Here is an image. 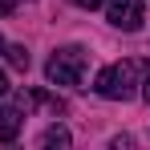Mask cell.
I'll return each mask as SVG.
<instances>
[{"instance_id":"cell-1","label":"cell","mask_w":150,"mask_h":150,"mask_svg":"<svg viewBox=\"0 0 150 150\" xmlns=\"http://www.w3.org/2000/svg\"><path fill=\"white\" fill-rule=\"evenodd\" d=\"M150 73V61H142V57H126V61H118V65H105L98 73V81H93V89H98L101 98L110 101H126L138 93V85H142V77Z\"/></svg>"},{"instance_id":"cell-2","label":"cell","mask_w":150,"mask_h":150,"mask_svg":"<svg viewBox=\"0 0 150 150\" xmlns=\"http://www.w3.org/2000/svg\"><path fill=\"white\" fill-rule=\"evenodd\" d=\"M81 73H85V49H77V45L57 49L45 65V77L53 85H81Z\"/></svg>"},{"instance_id":"cell-3","label":"cell","mask_w":150,"mask_h":150,"mask_svg":"<svg viewBox=\"0 0 150 150\" xmlns=\"http://www.w3.org/2000/svg\"><path fill=\"white\" fill-rule=\"evenodd\" d=\"M105 21L122 33H138L142 28V0H105Z\"/></svg>"},{"instance_id":"cell-4","label":"cell","mask_w":150,"mask_h":150,"mask_svg":"<svg viewBox=\"0 0 150 150\" xmlns=\"http://www.w3.org/2000/svg\"><path fill=\"white\" fill-rule=\"evenodd\" d=\"M33 105L28 101V93L25 98H16L8 110H0V142H16V134H21V118H25V110Z\"/></svg>"},{"instance_id":"cell-5","label":"cell","mask_w":150,"mask_h":150,"mask_svg":"<svg viewBox=\"0 0 150 150\" xmlns=\"http://www.w3.org/2000/svg\"><path fill=\"white\" fill-rule=\"evenodd\" d=\"M28 101H33V105H45L49 114H65V101L53 98V93H45V89H33V93H28Z\"/></svg>"},{"instance_id":"cell-6","label":"cell","mask_w":150,"mask_h":150,"mask_svg":"<svg viewBox=\"0 0 150 150\" xmlns=\"http://www.w3.org/2000/svg\"><path fill=\"white\" fill-rule=\"evenodd\" d=\"M41 146H57V150H61V146H69V130H65V126H49V130H45V134H41Z\"/></svg>"},{"instance_id":"cell-7","label":"cell","mask_w":150,"mask_h":150,"mask_svg":"<svg viewBox=\"0 0 150 150\" xmlns=\"http://www.w3.org/2000/svg\"><path fill=\"white\" fill-rule=\"evenodd\" d=\"M4 53H8V61H12L16 69H28V49H25V45H8Z\"/></svg>"},{"instance_id":"cell-8","label":"cell","mask_w":150,"mask_h":150,"mask_svg":"<svg viewBox=\"0 0 150 150\" xmlns=\"http://www.w3.org/2000/svg\"><path fill=\"white\" fill-rule=\"evenodd\" d=\"M16 12V0H0V16H12Z\"/></svg>"},{"instance_id":"cell-9","label":"cell","mask_w":150,"mask_h":150,"mask_svg":"<svg viewBox=\"0 0 150 150\" xmlns=\"http://www.w3.org/2000/svg\"><path fill=\"white\" fill-rule=\"evenodd\" d=\"M77 8H89V12H93V8H101V0H73Z\"/></svg>"},{"instance_id":"cell-10","label":"cell","mask_w":150,"mask_h":150,"mask_svg":"<svg viewBox=\"0 0 150 150\" xmlns=\"http://www.w3.org/2000/svg\"><path fill=\"white\" fill-rule=\"evenodd\" d=\"M8 98V77H4V69H0V101Z\"/></svg>"},{"instance_id":"cell-11","label":"cell","mask_w":150,"mask_h":150,"mask_svg":"<svg viewBox=\"0 0 150 150\" xmlns=\"http://www.w3.org/2000/svg\"><path fill=\"white\" fill-rule=\"evenodd\" d=\"M142 98L150 101V77H146V81H142Z\"/></svg>"},{"instance_id":"cell-12","label":"cell","mask_w":150,"mask_h":150,"mask_svg":"<svg viewBox=\"0 0 150 150\" xmlns=\"http://www.w3.org/2000/svg\"><path fill=\"white\" fill-rule=\"evenodd\" d=\"M0 53H4V41H0Z\"/></svg>"}]
</instances>
